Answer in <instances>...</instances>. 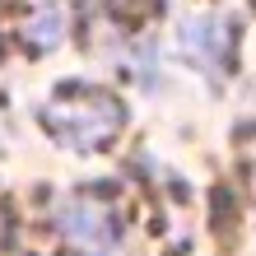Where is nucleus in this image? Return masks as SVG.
Instances as JSON below:
<instances>
[{
  "label": "nucleus",
  "instance_id": "obj_3",
  "mask_svg": "<svg viewBox=\"0 0 256 256\" xmlns=\"http://www.w3.org/2000/svg\"><path fill=\"white\" fill-rule=\"evenodd\" d=\"M28 38H33L38 47H56V42H61V10L56 5L38 10L33 19H28Z\"/></svg>",
  "mask_w": 256,
  "mask_h": 256
},
{
  "label": "nucleus",
  "instance_id": "obj_2",
  "mask_svg": "<svg viewBox=\"0 0 256 256\" xmlns=\"http://www.w3.org/2000/svg\"><path fill=\"white\" fill-rule=\"evenodd\" d=\"M61 228L74 238V242H88V247H108L112 242V228H108V214L94 205H66V214H61Z\"/></svg>",
  "mask_w": 256,
  "mask_h": 256
},
{
  "label": "nucleus",
  "instance_id": "obj_1",
  "mask_svg": "<svg viewBox=\"0 0 256 256\" xmlns=\"http://www.w3.org/2000/svg\"><path fill=\"white\" fill-rule=\"evenodd\" d=\"M42 126L52 135H61L66 144H74V149H98L122 126V102L108 98V94H94V88H84V94H74V98L61 94L56 102H47Z\"/></svg>",
  "mask_w": 256,
  "mask_h": 256
}]
</instances>
